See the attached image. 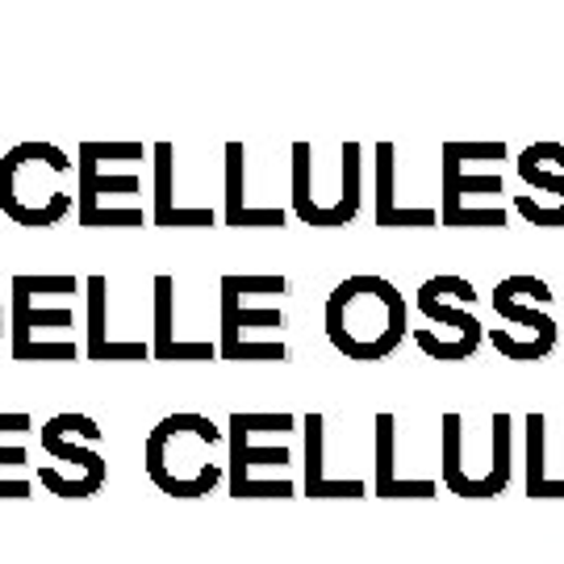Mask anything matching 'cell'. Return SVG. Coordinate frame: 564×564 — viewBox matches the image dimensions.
<instances>
[{"mask_svg":"<svg viewBox=\"0 0 564 564\" xmlns=\"http://www.w3.org/2000/svg\"><path fill=\"white\" fill-rule=\"evenodd\" d=\"M260 289V272H226L218 281V297H223V335H218V360L247 364L260 360L256 347L247 343V330H281L284 310L281 305H260V310H247V297Z\"/></svg>","mask_w":564,"mask_h":564,"instance_id":"12","label":"cell"},{"mask_svg":"<svg viewBox=\"0 0 564 564\" xmlns=\"http://www.w3.org/2000/svg\"><path fill=\"white\" fill-rule=\"evenodd\" d=\"M473 302H477V289L464 281V276H456V272L431 276V281H423L419 293H414V305H419V314H423L426 323L452 330V364L473 360L477 347L485 343L481 318L468 310Z\"/></svg>","mask_w":564,"mask_h":564,"instance_id":"11","label":"cell"},{"mask_svg":"<svg viewBox=\"0 0 564 564\" xmlns=\"http://www.w3.org/2000/svg\"><path fill=\"white\" fill-rule=\"evenodd\" d=\"M552 297L556 293L547 289V281L531 276V272H519V276H506V281L494 284V297H489L494 314L523 330L519 335V351H514L519 364L544 360L547 351L561 343V326L552 323V314L544 310V305H552ZM510 326H502V330H510Z\"/></svg>","mask_w":564,"mask_h":564,"instance_id":"9","label":"cell"},{"mask_svg":"<svg viewBox=\"0 0 564 564\" xmlns=\"http://www.w3.org/2000/svg\"><path fill=\"white\" fill-rule=\"evenodd\" d=\"M444 202L440 226L456 230H502L510 223L502 197V172H468V142H444Z\"/></svg>","mask_w":564,"mask_h":564,"instance_id":"8","label":"cell"},{"mask_svg":"<svg viewBox=\"0 0 564 564\" xmlns=\"http://www.w3.org/2000/svg\"><path fill=\"white\" fill-rule=\"evenodd\" d=\"M302 452H305V477L302 494L305 498H364L368 489L364 481H335L326 477V419L323 414H305L302 419Z\"/></svg>","mask_w":564,"mask_h":564,"instance_id":"19","label":"cell"},{"mask_svg":"<svg viewBox=\"0 0 564 564\" xmlns=\"http://www.w3.org/2000/svg\"><path fill=\"white\" fill-rule=\"evenodd\" d=\"M151 302H155V339H151V360L176 364V360H197L209 364L218 360V343L209 339H193L184 343L176 335V276L172 272H160L151 281Z\"/></svg>","mask_w":564,"mask_h":564,"instance_id":"13","label":"cell"},{"mask_svg":"<svg viewBox=\"0 0 564 564\" xmlns=\"http://www.w3.org/2000/svg\"><path fill=\"white\" fill-rule=\"evenodd\" d=\"M377 226L384 230H410V226H435L440 209L431 205H414L405 209L398 205V147L393 142H377Z\"/></svg>","mask_w":564,"mask_h":564,"instance_id":"18","label":"cell"},{"mask_svg":"<svg viewBox=\"0 0 564 564\" xmlns=\"http://www.w3.org/2000/svg\"><path fill=\"white\" fill-rule=\"evenodd\" d=\"M126 139L93 142L84 139L76 151V218L84 230H139L147 226V209L139 205V172L126 160L118 172H109L121 155Z\"/></svg>","mask_w":564,"mask_h":564,"instance_id":"5","label":"cell"},{"mask_svg":"<svg viewBox=\"0 0 564 564\" xmlns=\"http://www.w3.org/2000/svg\"><path fill=\"white\" fill-rule=\"evenodd\" d=\"M0 330H4V310H0Z\"/></svg>","mask_w":564,"mask_h":564,"instance_id":"24","label":"cell"},{"mask_svg":"<svg viewBox=\"0 0 564 564\" xmlns=\"http://www.w3.org/2000/svg\"><path fill=\"white\" fill-rule=\"evenodd\" d=\"M323 330L330 347L347 360H389L410 330V305L393 281H384L377 272H356L330 289Z\"/></svg>","mask_w":564,"mask_h":564,"instance_id":"1","label":"cell"},{"mask_svg":"<svg viewBox=\"0 0 564 564\" xmlns=\"http://www.w3.org/2000/svg\"><path fill=\"white\" fill-rule=\"evenodd\" d=\"M514 172L527 188H540L552 197L556 230H564V142H531L514 160Z\"/></svg>","mask_w":564,"mask_h":564,"instance_id":"21","label":"cell"},{"mask_svg":"<svg viewBox=\"0 0 564 564\" xmlns=\"http://www.w3.org/2000/svg\"><path fill=\"white\" fill-rule=\"evenodd\" d=\"M293 214L297 223L318 226V230H339V226L356 223L364 193V147L360 142H343L339 151V193H318L314 188V147L310 142H293Z\"/></svg>","mask_w":564,"mask_h":564,"instance_id":"7","label":"cell"},{"mask_svg":"<svg viewBox=\"0 0 564 564\" xmlns=\"http://www.w3.org/2000/svg\"><path fill=\"white\" fill-rule=\"evenodd\" d=\"M223 160H226V209H223L226 226H235V230H247V226L281 230V226L289 223V209H276V205L251 209V205H247V147H242L239 139L226 142Z\"/></svg>","mask_w":564,"mask_h":564,"instance_id":"17","label":"cell"},{"mask_svg":"<svg viewBox=\"0 0 564 564\" xmlns=\"http://www.w3.org/2000/svg\"><path fill=\"white\" fill-rule=\"evenodd\" d=\"M76 160L55 142H18L0 155V214L9 223L46 230L76 209Z\"/></svg>","mask_w":564,"mask_h":564,"instance_id":"4","label":"cell"},{"mask_svg":"<svg viewBox=\"0 0 564 564\" xmlns=\"http://www.w3.org/2000/svg\"><path fill=\"white\" fill-rule=\"evenodd\" d=\"M151 172H155V205H151L155 226H163V230H176V226L209 230V226H218V209H209V205L184 209L176 202V147L172 142H155L151 147Z\"/></svg>","mask_w":564,"mask_h":564,"instance_id":"15","label":"cell"},{"mask_svg":"<svg viewBox=\"0 0 564 564\" xmlns=\"http://www.w3.org/2000/svg\"><path fill=\"white\" fill-rule=\"evenodd\" d=\"M84 289L72 272H18L9 284V343L18 364H72L80 343L72 335V297Z\"/></svg>","mask_w":564,"mask_h":564,"instance_id":"2","label":"cell"},{"mask_svg":"<svg viewBox=\"0 0 564 564\" xmlns=\"http://www.w3.org/2000/svg\"><path fill=\"white\" fill-rule=\"evenodd\" d=\"M272 431H297V414L276 410V414H263V410H235L230 414V464H226V481H230V498L247 502V489H251V468L263 464H284L293 460L289 444H263V435Z\"/></svg>","mask_w":564,"mask_h":564,"instance_id":"10","label":"cell"},{"mask_svg":"<svg viewBox=\"0 0 564 564\" xmlns=\"http://www.w3.org/2000/svg\"><path fill=\"white\" fill-rule=\"evenodd\" d=\"M105 426L88 414H55L39 426V444L51 456L34 468L42 489H51L55 498L84 502L97 498L109 481V464L101 456Z\"/></svg>","mask_w":564,"mask_h":564,"instance_id":"6","label":"cell"},{"mask_svg":"<svg viewBox=\"0 0 564 564\" xmlns=\"http://www.w3.org/2000/svg\"><path fill=\"white\" fill-rule=\"evenodd\" d=\"M84 305H88V339H84L88 360H97V364L151 360V343L147 339H113V335H109V276L93 272V276L84 281Z\"/></svg>","mask_w":564,"mask_h":564,"instance_id":"14","label":"cell"},{"mask_svg":"<svg viewBox=\"0 0 564 564\" xmlns=\"http://www.w3.org/2000/svg\"><path fill=\"white\" fill-rule=\"evenodd\" d=\"M527 498H564V481L547 477V419L527 414Z\"/></svg>","mask_w":564,"mask_h":564,"instance_id":"23","label":"cell"},{"mask_svg":"<svg viewBox=\"0 0 564 564\" xmlns=\"http://www.w3.org/2000/svg\"><path fill=\"white\" fill-rule=\"evenodd\" d=\"M494 464L481 477H464V485L456 489V498H498L510 485V473H514V419L510 414H494Z\"/></svg>","mask_w":564,"mask_h":564,"instance_id":"22","label":"cell"},{"mask_svg":"<svg viewBox=\"0 0 564 564\" xmlns=\"http://www.w3.org/2000/svg\"><path fill=\"white\" fill-rule=\"evenodd\" d=\"M30 431L25 410H0V498H30Z\"/></svg>","mask_w":564,"mask_h":564,"instance_id":"16","label":"cell"},{"mask_svg":"<svg viewBox=\"0 0 564 564\" xmlns=\"http://www.w3.org/2000/svg\"><path fill=\"white\" fill-rule=\"evenodd\" d=\"M372 426H377L372 494L377 498H435V481H405V477H398V419L389 410H381Z\"/></svg>","mask_w":564,"mask_h":564,"instance_id":"20","label":"cell"},{"mask_svg":"<svg viewBox=\"0 0 564 564\" xmlns=\"http://www.w3.org/2000/svg\"><path fill=\"white\" fill-rule=\"evenodd\" d=\"M223 444L226 431L214 419H205L197 410H176L147 435V447H142L147 481L181 502L209 498L226 481V464L214 460V452Z\"/></svg>","mask_w":564,"mask_h":564,"instance_id":"3","label":"cell"}]
</instances>
